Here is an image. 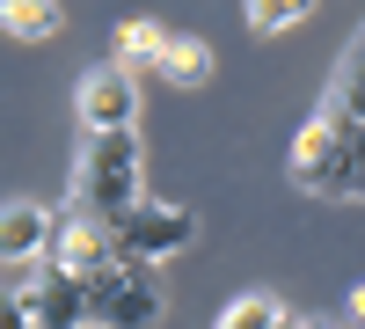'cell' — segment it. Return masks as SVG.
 <instances>
[{
	"mask_svg": "<svg viewBox=\"0 0 365 329\" xmlns=\"http://www.w3.org/2000/svg\"><path fill=\"white\" fill-rule=\"evenodd\" d=\"M139 198H146V146H139V132H81L66 213H88V220L110 227V220H125Z\"/></svg>",
	"mask_w": 365,
	"mask_h": 329,
	"instance_id": "6da1fadb",
	"label": "cell"
},
{
	"mask_svg": "<svg viewBox=\"0 0 365 329\" xmlns=\"http://www.w3.org/2000/svg\"><path fill=\"white\" fill-rule=\"evenodd\" d=\"M168 88H205L212 81V51L197 44V37H168V51H161V66H154Z\"/></svg>",
	"mask_w": 365,
	"mask_h": 329,
	"instance_id": "30bf717a",
	"label": "cell"
},
{
	"mask_svg": "<svg viewBox=\"0 0 365 329\" xmlns=\"http://www.w3.org/2000/svg\"><path fill=\"white\" fill-rule=\"evenodd\" d=\"M0 29L22 44H44L58 37V0H0Z\"/></svg>",
	"mask_w": 365,
	"mask_h": 329,
	"instance_id": "9c48e42d",
	"label": "cell"
},
{
	"mask_svg": "<svg viewBox=\"0 0 365 329\" xmlns=\"http://www.w3.org/2000/svg\"><path fill=\"white\" fill-rule=\"evenodd\" d=\"M88 329H103V322H88Z\"/></svg>",
	"mask_w": 365,
	"mask_h": 329,
	"instance_id": "ac0fdd59",
	"label": "cell"
},
{
	"mask_svg": "<svg viewBox=\"0 0 365 329\" xmlns=\"http://www.w3.org/2000/svg\"><path fill=\"white\" fill-rule=\"evenodd\" d=\"M168 37H175V29L146 22V15L117 22V66H132V74H154V66H161V51H168Z\"/></svg>",
	"mask_w": 365,
	"mask_h": 329,
	"instance_id": "ba28073f",
	"label": "cell"
},
{
	"mask_svg": "<svg viewBox=\"0 0 365 329\" xmlns=\"http://www.w3.org/2000/svg\"><path fill=\"white\" fill-rule=\"evenodd\" d=\"M110 242H117V256H132V263H161V256H175V249L197 242V220L182 213V205L139 198L125 220H110Z\"/></svg>",
	"mask_w": 365,
	"mask_h": 329,
	"instance_id": "277c9868",
	"label": "cell"
},
{
	"mask_svg": "<svg viewBox=\"0 0 365 329\" xmlns=\"http://www.w3.org/2000/svg\"><path fill=\"white\" fill-rule=\"evenodd\" d=\"M299 329H344V322H299Z\"/></svg>",
	"mask_w": 365,
	"mask_h": 329,
	"instance_id": "9a60e30c",
	"label": "cell"
},
{
	"mask_svg": "<svg viewBox=\"0 0 365 329\" xmlns=\"http://www.w3.org/2000/svg\"><path fill=\"white\" fill-rule=\"evenodd\" d=\"M161 308H168L161 263H132V256H117L103 278H88V322H103V329H154Z\"/></svg>",
	"mask_w": 365,
	"mask_h": 329,
	"instance_id": "3957f363",
	"label": "cell"
},
{
	"mask_svg": "<svg viewBox=\"0 0 365 329\" xmlns=\"http://www.w3.org/2000/svg\"><path fill=\"white\" fill-rule=\"evenodd\" d=\"M278 329H299V315H285V322H278Z\"/></svg>",
	"mask_w": 365,
	"mask_h": 329,
	"instance_id": "2e32d148",
	"label": "cell"
},
{
	"mask_svg": "<svg viewBox=\"0 0 365 329\" xmlns=\"http://www.w3.org/2000/svg\"><path fill=\"white\" fill-rule=\"evenodd\" d=\"M285 176H292V191H307V198H358V161H351L344 117L314 110L307 125H299V139H292Z\"/></svg>",
	"mask_w": 365,
	"mask_h": 329,
	"instance_id": "7a4b0ae2",
	"label": "cell"
},
{
	"mask_svg": "<svg viewBox=\"0 0 365 329\" xmlns=\"http://www.w3.org/2000/svg\"><path fill=\"white\" fill-rule=\"evenodd\" d=\"M73 110H81V132H139V74L132 66H88L73 81Z\"/></svg>",
	"mask_w": 365,
	"mask_h": 329,
	"instance_id": "5b68a950",
	"label": "cell"
},
{
	"mask_svg": "<svg viewBox=\"0 0 365 329\" xmlns=\"http://www.w3.org/2000/svg\"><path fill=\"white\" fill-rule=\"evenodd\" d=\"M285 315H292V308L278 300V293H241V300L220 315V329H278Z\"/></svg>",
	"mask_w": 365,
	"mask_h": 329,
	"instance_id": "7c38bea8",
	"label": "cell"
},
{
	"mask_svg": "<svg viewBox=\"0 0 365 329\" xmlns=\"http://www.w3.org/2000/svg\"><path fill=\"white\" fill-rule=\"evenodd\" d=\"M358 51H365V29H358Z\"/></svg>",
	"mask_w": 365,
	"mask_h": 329,
	"instance_id": "e0dca14e",
	"label": "cell"
},
{
	"mask_svg": "<svg viewBox=\"0 0 365 329\" xmlns=\"http://www.w3.org/2000/svg\"><path fill=\"white\" fill-rule=\"evenodd\" d=\"M58 271H73V278H103L110 263H117V242H110V227L103 220H88V213H58L51 227V249H44Z\"/></svg>",
	"mask_w": 365,
	"mask_h": 329,
	"instance_id": "8992f818",
	"label": "cell"
},
{
	"mask_svg": "<svg viewBox=\"0 0 365 329\" xmlns=\"http://www.w3.org/2000/svg\"><path fill=\"white\" fill-rule=\"evenodd\" d=\"M0 329H37V322H29V300L15 285H0Z\"/></svg>",
	"mask_w": 365,
	"mask_h": 329,
	"instance_id": "4fadbf2b",
	"label": "cell"
},
{
	"mask_svg": "<svg viewBox=\"0 0 365 329\" xmlns=\"http://www.w3.org/2000/svg\"><path fill=\"white\" fill-rule=\"evenodd\" d=\"M351 322H365V285H351Z\"/></svg>",
	"mask_w": 365,
	"mask_h": 329,
	"instance_id": "5bb4252c",
	"label": "cell"
},
{
	"mask_svg": "<svg viewBox=\"0 0 365 329\" xmlns=\"http://www.w3.org/2000/svg\"><path fill=\"white\" fill-rule=\"evenodd\" d=\"M241 15H249L256 37H278V29H299L314 15V0H241Z\"/></svg>",
	"mask_w": 365,
	"mask_h": 329,
	"instance_id": "8fae6325",
	"label": "cell"
},
{
	"mask_svg": "<svg viewBox=\"0 0 365 329\" xmlns=\"http://www.w3.org/2000/svg\"><path fill=\"white\" fill-rule=\"evenodd\" d=\"M51 227L58 213L37 198H15V205H0V263H29V256H44L51 249Z\"/></svg>",
	"mask_w": 365,
	"mask_h": 329,
	"instance_id": "52a82bcc",
	"label": "cell"
}]
</instances>
